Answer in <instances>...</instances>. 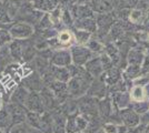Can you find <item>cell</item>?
Returning a JSON list of instances; mask_svg holds the SVG:
<instances>
[{
	"label": "cell",
	"instance_id": "obj_1",
	"mask_svg": "<svg viewBox=\"0 0 149 133\" xmlns=\"http://www.w3.org/2000/svg\"><path fill=\"white\" fill-rule=\"evenodd\" d=\"M70 53H71L74 64L78 65V67L85 65L91 58H93V54H95L86 45H80V44L72 45L70 48Z\"/></svg>",
	"mask_w": 149,
	"mask_h": 133
},
{
	"label": "cell",
	"instance_id": "obj_2",
	"mask_svg": "<svg viewBox=\"0 0 149 133\" xmlns=\"http://www.w3.org/2000/svg\"><path fill=\"white\" fill-rule=\"evenodd\" d=\"M9 33L11 36V38L17 39V40H22V39H27L32 36L33 33V27L28 23V22H19L13 25Z\"/></svg>",
	"mask_w": 149,
	"mask_h": 133
},
{
	"label": "cell",
	"instance_id": "obj_3",
	"mask_svg": "<svg viewBox=\"0 0 149 133\" xmlns=\"http://www.w3.org/2000/svg\"><path fill=\"white\" fill-rule=\"evenodd\" d=\"M119 116L121 123L127 127H136L140 125V115L130 107L121 109L119 111Z\"/></svg>",
	"mask_w": 149,
	"mask_h": 133
},
{
	"label": "cell",
	"instance_id": "obj_4",
	"mask_svg": "<svg viewBox=\"0 0 149 133\" xmlns=\"http://www.w3.org/2000/svg\"><path fill=\"white\" fill-rule=\"evenodd\" d=\"M50 63L57 67H69L72 63L70 50H67V49L55 50L50 58Z\"/></svg>",
	"mask_w": 149,
	"mask_h": 133
},
{
	"label": "cell",
	"instance_id": "obj_5",
	"mask_svg": "<svg viewBox=\"0 0 149 133\" xmlns=\"http://www.w3.org/2000/svg\"><path fill=\"white\" fill-rule=\"evenodd\" d=\"M25 107L27 111H30V112H37V113L45 112V105L41 100V96L37 92H33V91L29 92L25 102Z\"/></svg>",
	"mask_w": 149,
	"mask_h": 133
},
{
	"label": "cell",
	"instance_id": "obj_6",
	"mask_svg": "<svg viewBox=\"0 0 149 133\" xmlns=\"http://www.w3.org/2000/svg\"><path fill=\"white\" fill-rule=\"evenodd\" d=\"M49 73L55 81H60L65 83L68 82L71 78L68 67H57L51 64V67L49 68Z\"/></svg>",
	"mask_w": 149,
	"mask_h": 133
},
{
	"label": "cell",
	"instance_id": "obj_7",
	"mask_svg": "<svg viewBox=\"0 0 149 133\" xmlns=\"http://www.w3.org/2000/svg\"><path fill=\"white\" fill-rule=\"evenodd\" d=\"M84 67H85V70L93 78H99L105 71L104 67H102V63H101V60H100V57L91 58Z\"/></svg>",
	"mask_w": 149,
	"mask_h": 133
},
{
	"label": "cell",
	"instance_id": "obj_8",
	"mask_svg": "<svg viewBox=\"0 0 149 133\" xmlns=\"http://www.w3.org/2000/svg\"><path fill=\"white\" fill-rule=\"evenodd\" d=\"M26 87L27 90H30L33 92H38L41 91L44 89V79L40 76L39 73L37 72H32L31 74L26 76Z\"/></svg>",
	"mask_w": 149,
	"mask_h": 133
},
{
	"label": "cell",
	"instance_id": "obj_9",
	"mask_svg": "<svg viewBox=\"0 0 149 133\" xmlns=\"http://www.w3.org/2000/svg\"><path fill=\"white\" fill-rule=\"evenodd\" d=\"M112 104L117 109H126L130 107L131 98L129 92L124 91V92H112Z\"/></svg>",
	"mask_w": 149,
	"mask_h": 133
},
{
	"label": "cell",
	"instance_id": "obj_10",
	"mask_svg": "<svg viewBox=\"0 0 149 133\" xmlns=\"http://www.w3.org/2000/svg\"><path fill=\"white\" fill-rule=\"evenodd\" d=\"M95 19L97 22V29L100 32H108L113 25V18L109 13H99Z\"/></svg>",
	"mask_w": 149,
	"mask_h": 133
},
{
	"label": "cell",
	"instance_id": "obj_11",
	"mask_svg": "<svg viewBox=\"0 0 149 133\" xmlns=\"http://www.w3.org/2000/svg\"><path fill=\"white\" fill-rule=\"evenodd\" d=\"M120 76H121V72L119 71L118 68H110L109 70H106L104 71V73L99 76L101 79V81L108 84V85H113L116 82H118L120 80Z\"/></svg>",
	"mask_w": 149,
	"mask_h": 133
},
{
	"label": "cell",
	"instance_id": "obj_12",
	"mask_svg": "<svg viewBox=\"0 0 149 133\" xmlns=\"http://www.w3.org/2000/svg\"><path fill=\"white\" fill-rule=\"evenodd\" d=\"M146 52L139 48H134L130 49L128 54H127V65L128 64H132V65H139L141 67V63L143 61Z\"/></svg>",
	"mask_w": 149,
	"mask_h": 133
},
{
	"label": "cell",
	"instance_id": "obj_13",
	"mask_svg": "<svg viewBox=\"0 0 149 133\" xmlns=\"http://www.w3.org/2000/svg\"><path fill=\"white\" fill-rule=\"evenodd\" d=\"M74 25L77 29H80V30H86L93 33L95 31H97V22L96 19L93 17L90 18H82V19H76Z\"/></svg>",
	"mask_w": 149,
	"mask_h": 133
},
{
	"label": "cell",
	"instance_id": "obj_14",
	"mask_svg": "<svg viewBox=\"0 0 149 133\" xmlns=\"http://www.w3.org/2000/svg\"><path fill=\"white\" fill-rule=\"evenodd\" d=\"M70 13L72 14V17L76 19H82V18H90L93 17V10L87 6V5H74Z\"/></svg>",
	"mask_w": 149,
	"mask_h": 133
},
{
	"label": "cell",
	"instance_id": "obj_15",
	"mask_svg": "<svg viewBox=\"0 0 149 133\" xmlns=\"http://www.w3.org/2000/svg\"><path fill=\"white\" fill-rule=\"evenodd\" d=\"M56 38L61 49H65L66 47L70 45V44L72 43V41L74 40V33L70 32L69 30H61V31H59Z\"/></svg>",
	"mask_w": 149,
	"mask_h": 133
},
{
	"label": "cell",
	"instance_id": "obj_16",
	"mask_svg": "<svg viewBox=\"0 0 149 133\" xmlns=\"http://www.w3.org/2000/svg\"><path fill=\"white\" fill-rule=\"evenodd\" d=\"M40 96L45 105V109H54L55 102H57L54 93L50 91V89L44 88L40 91Z\"/></svg>",
	"mask_w": 149,
	"mask_h": 133
},
{
	"label": "cell",
	"instance_id": "obj_17",
	"mask_svg": "<svg viewBox=\"0 0 149 133\" xmlns=\"http://www.w3.org/2000/svg\"><path fill=\"white\" fill-rule=\"evenodd\" d=\"M146 18H147V13L140 9H138V8H132L129 12V17H128L129 21L131 23H135V25L145 23Z\"/></svg>",
	"mask_w": 149,
	"mask_h": 133
},
{
	"label": "cell",
	"instance_id": "obj_18",
	"mask_svg": "<svg viewBox=\"0 0 149 133\" xmlns=\"http://www.w3.org/2000/svg\"><path fill=\"white\" fill-rule=\"evenodd\" d=\"M123 76L126 80H129V81H134L136 80L137 78L141 76V69L139 65H132V64H128L124 70V73Z\"/></svg>",
	"mask_w": 149,
	"mask_h": 133
},
{
	"label": "cell",
	"instance_id": "obj_19",
	"mask_svg": "<svg viewBox=\"0 0 149 133\" xmlns=\"http://www.w3.org/2000/svg\"><path fill=\"white\" fill-rule=\"evenodd\" d=\"M129 94H130L131 98V102H141L147 100V96H146V93H145L143 87H141V85L132 84Z\"/></svg>",
	"mask_w": 149,
	"mask_h": 133
},
{
	"label": "cell",
	"instance_id": "obj_20",
	"mask_svg": "<svg viewBox=\"0 0 149 133\" xmlns=\"http://www.w3.org/2000/svg\"><path fill=\"white\" fill-rule=\"evenodd\" d=\"M29 94L28 90L26 88H18L16 89L11 93V102L13 103H17V104H24L25 105V102L27 100V96Z\"/></svg>",
	"mask_w": 149,
	"mask_h": 133
},
{
	"label": "cell",
	"instance_id": "obj_21",
	"mask_svg": "<svg viewBox=\"0 0 149 133\" xmlns=\"http://www.w3.org/2000/svg\"><path fill=\"white\" fill-rule=\"evenodd\" d=\"M93 33L86 30H80V29H77L76 31H74V41L77 42V44H80V45H86L88 43V41L91 39Z\"/></svg>",
	"mask_w": 149,
	"mask_h": 133
},
{
	"label": "cell",
	"instance_id": "obj_22",
	"mask_svg": "<svg viewBox=\"0 0 149 133\" xmlns=\"http://www.w3.org/2000/svg\"><path fill=\"white\" fill-rule=\"evenodd\" d=\"M104 52L111 59L113 63H117V62L120 61V51H119V49L116 45H113L112 43L106 44L105 51H104Z\"/></svg>",
	"mask_w": 149,
	"mask_h": 133
},
{
	"label": "cell",
	"instance_id": "obj_23",
	"mask_svg": "<svg viewBox=\"0 0 149 133\" xmlns=\"http://www.w3.org/2000/svg\"><path fill=\"white\" fill-rule=\"evenodd\" d=\"M113 104L109 99H102L98 104V111L102 116H108L113 112Z\"/></svg>",
	"mask_w": 149,
	"mask_h": 133
},
{
	"label": "cell",
	"instance_id": "obj_24",
	"mask_svg": "<svg viewBox=\"0 0 149 133\" xmlns=\"http://www.w3.org/2000/svg\"><path fill=\"white\" fill-rule=\"evenodd\" d=\"M9 51H10V54L11 57L16 60H20L22 59V53H24V47L22 44L20 43L19 41H13L9 45Z\"/></svg>",
	"mask_w": 149,
	"mask_h": 133
},
{
	"label": "cell",
	"instance_id": "obj_25",
	"mask_svg": "<svg viewBox=\"0 0 149 133\" xmlns=\"http://www.w3.org/2000/svg\"><path fill=\"white\" fill-rule=\"evenodd\" d=\"M10 58L11 54H10V51H9V47H6L3 45L2 48H0V71L8 67V64L10 62Z\"/></svg>",
	"mask_w": 149,
	"mask_h": 133
},
{
	"label": "cell",
	"instance_id": "obj_26",
	"mask_svg": "<svg viewBox=\"0 0 149 133\" xmlns=\"http://www.w3.org/2000/svg\"><path fill=\"white\" fill-rule=\"evenodd\" d=\"M86 47L90 51H93V53H101V52L105 51V44L101 41H99L98 39L91 38L88 41V43L86 44Z\"/></svg>",
	"mask_w": 149,
	"mask_h": 133
},
{
	"label": "cell",
	"instance_id": "obj_27",
	"mask_svg": "<svg viewBox=\"0 0 149 133\" xmlns=\"http://www.w3.org/2000/svg\"><path fill=\"white\" fill-rule=\"evenodd\" d=\"M88 92L91 95H97V96H104V93H105V83L102 81L100 82H93L89 87V90Z\"/></svg>",
	"mask_w": 149,
	"mask_h": 133
},
{
	"label": "cell",
	"instance_id": "obj_28",
	"mask_svg": "<svg viewBox=\"0 0 149 133\" xmlns=\"http://www.w3.org/2000/svg\"><path fill=\"white\" fill-rule=\"evenodd\" d=\"M95 10L99 13H108L112 9V5L108 0H98L95 5Z\"/></svg>",
	"mask_w": 149,
	"mask_h": 133
},
{
	"label": "cell",
	"instance_id": "obj_29",
	"mask_svg": "<svg viewBox=\"0 0 149 133\" xmlns=\"http://www.w3.org/2000/svg\"><path fill=\"white\" fill-rule=\"evenodd\" d=\"M130 108H132L139 115L146 113L149 110V101L145 100L141 102H131Z\"/></svg>",
	"mask_w": 149,
	"mask_h": 133
},
{
	"label": "cell",
	"instance_id": "obj_30",
	"mask_svg": "<svg viewBox=\"0 0 149 133\" xmlns=\"http://www.w3.org/2000/svg\"><path fill=\"white\" fill-rule=\"evenodd\" d=\"M11 122V116L8 111V109H1L0 110V129H6Z\"/></svg>",
	"mask_w": 149,
	"mask_h": 133
},
{
	"label": "cell",
	"instance_id": "obj_31",
	"mask_svg": "<svg viewBox=\"0 0 149 133\" xmlns=\"http://www.w3.org/2000/svg\"><path fill=\"white\" fill-rule=\"evenodd\" d=\"M66 132L67 133H77V124H76V115L68 118V120L66 121Z\"/></svg>",
	"mask_w": 149,
	"mask_h": 133
},
{
	"label": "cell",
	"instance_id": "obj_32",
	"mask_svg": "<svg viewBox=\"0 0 149 133\" xmlns=\"http://www.w3.org/2000/svg\"><path fill=\"white\" fill-rule=\"evenodd\" d=\"M36 48L35 47H26L24 48V53H22V59L25 61H30L32 59H35V54H36Z\"/></svg>",
	"mask_w": 149,
	"mask_h": 133
},
{
	"label": "cell",
	"instance_id": "obj_33",
	"mask_svg": "<svg viewBox=\"0 0 149 133\" xmlns=\"http://www.w3.org/2000/svg\"><path fill=\"white\" fill-rule=\"evenodd\" d=\"M28 129V124L26 122H21V123H16L11 129L9 133H26Z\"/></svg>",
	"mask_w": 149,
	"mask_h": 133
},
{
	"label": "cell",
	"instance_id": "obj_34",
	"mask_svg": "<svg viewBox=\"0 0 149 133\" xmlns=\"http://www.w3.org/2000/svg\"><path fill=\"white\" fill-rule=\"evenodd\" d=\"M102 132L104 133H118V125L111 123V122H108L104 124L102 127Z\"/></svg>",
	"mask_w": 149,
	"mask_h": 133
},
{
	"label": "cell",
	"instance_id": "obj_35",
	"mask_svg": "<svg viewBox=\"0 0 149 133\" xmlns=\"http://www.w3.org/2000/svg\"><path fill=\"white\" fill-rule=\"evenodd\" d=\"M61 21L66 25H72L74 17H72V14L70 13V11H69V10H66V11H63V13L61 14Z\"/></svg>",
	"mask_w": 149,
	"mask_h": 133
},
{
	"label": "cell",
	"instance_id": "obj_36",
	"mask_svg": "<svg viewBox=\"0 0 149 133\" xmlns=\"http://www.w3.org/2000/svg\"><path fill=\"white\" fill-rule=\"evenodd\" d=\"M10 38H11V36L9 32L5 31V30H0V45L8 42Z\"/></svg>",
	"mask_w": 149,
	"mask_h": 133
},
{
	"label": "cell",
	"instance_id": "obj_37",
	"mask_svg": "<svg viewBox=\"0 0 149 133\" xmlns=\"http://www.w3.org/2000/svg\"><path fill=\"white\" fill-rule=\"evenodd\" d=\"M10 20V16L8 13V10L5 8H0V21L1 22H6Z\"/></svg>",
	"mask_w": 149,
	"mask_h": 133
},
{
	"label": "cell",
	"instance_id": "obj_38",
	"mask_svg": "<svg viewBox=\"0 0 149 133\" xmlns=\"http://www.w3.org/2000/svg\"><path fill=\"white\" fill-rule=\"evenodd\" d=\"M140 124L141 125H147V124H149V110L146 113L140 115Z\"/></svg>",
	"mask_w": 149,
	"mask_h": 133
},
{
	"label": "cell",
	"instance_id": "obj_39",
	"mask_svg": "<svg viewBox=\"0 0 149 133\" xmlns=\"http://www.w3.org/2000/svg\"><path fill=\"white\" fill-rule=\"evenodd\" d=\"M125 3L127 5V7H130V8H136L137 5H138V2L140 1V0H124Z\"/></svg>",
	"mask_w": 149,
	"mask_h": 133
},
{
	"label": "cell",
	"instance_id": "obj_40",
	"mask_svg": "<svg viewBox=\"0 0 149 133\" xmlns=\"http://www.w3.org/2000/svg\"><path fill=\"white\" fill-rule=\"evenodd\" d=\"M28 124V123H27ZM26 133H44L40 129H38V127H31L28 124V129H27V132Z\"/></svg>",
	"mask_w": 149,
	"mask_h": 133
},
{
	"label": "cell",
	"instance_id": "obj_41",
	"mask_svg": "<svg viewBox=\"0 0 149 133\" xmlns=\"http://www.w3.org/2000/svg\"><path fill=\"white\" fill-rule=\"evenodd\" d=\"M128 127L124 125V124H119L118 125V133H127Z\"/></svg>",
	"mask_w": 149,
	"mask_h": 133
},
{
	"label": "cell",
	"instance_id": "obj_42",
	"mask_svg": "<svg viewBox=\"0 0 149 133\" xmlns=\"http://www.w3.org/2000/svg\"><path fill=\"white\" fill-rule=\"evenodd\" d=\"M143 90H145V93H146L147 99H149V82L146 85H143Z\"/></svg>",
	"mask_w": 149,
	"mask_h": 133
},
{
	"label": "cell",
	"instance_id": "obj_43",
	"mask_svg": "<svg viewBox=\"0 0 149 133\" xmlns=\"http://www.w3.org/2000/svg\"><path fill=\"white\" fill-rule=\"evenodd\" d=\"M2 108H3V107H2V100H1V96H0V110Z\"/></svg>",
	"mask_w": 149,
	"mask_h": 133
},
{
	"label": "cell",
	"instance_id": "obj_44",
	"mask_svg": "<svg viewBox=\"0 0 149 133\" xmlns=\"http://www.w3.org/2000/svg\"><path fill=\"white\" fill-rule=\"evenodd\" d=\"M143 1H145L146 3H148V5H149V0H143Z\"/></svg>",
	"mask_w": 149,
	"mask_h": 133
},
{
	"label": "cell",
	"instance_id": "obj_45",
	"mask_svg": "<svg viewBox=\"0 0 149 133\" xmlns=\"http://www.w3.org/2000/svg\"><path fill=\"white\" fill-rule=\"evenodd\" d=\"M0 133H3V131H2V129H0Z\"/></svg>",
	"mask_w": 149,
	"mask_h": 133
}]
</instances>
